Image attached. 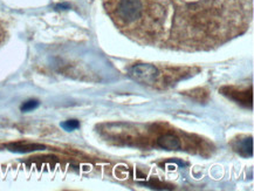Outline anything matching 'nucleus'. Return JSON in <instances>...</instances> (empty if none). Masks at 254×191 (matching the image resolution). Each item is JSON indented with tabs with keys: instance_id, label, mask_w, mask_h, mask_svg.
<instances>
[{
	"instance_id": "nucleus-6",
	"label": "nucleus",
	"mask_w": 254,
	"mask_h": 191,
	"mask_svg": "<svg viewBox=\"0 0 254 191\" xmlns=\"http://www.w3.org/2000/svg\"><path fill=\"white\" fill-rule=\"evenodd\" d=\"M80 124L76 121V120H69V121H66L64 124L61 125V127L64 129H66V130H74V129L79 128Z\"/></svg>"
},
{
	"instance_id": "nucleus-4",
	"label": "nucleus",
	"mask_w": 254,
	"mask_h": 191,
	"mask_svg": "<svg viewBox=\"0 0 254 191\" xmlns=\"http://www.w3.org/2000/svg\"><path fill=\"white\" fill-rule=\"evenodd\" d=\"M9 150L15 151V153H29V151L34 150H40L45 147L41 144H35V143H26V142H17V143H12L8 145Z\"/></svg>"
},
{
	"instance_id": "nucleus-3",
	"label": "nucleus",
	"mask_w": 254,
	"mask_h": 191,
	"mask_svg": "<svg viewBox=\"0 0 254 191\" xmlns=\"http://www.w3.org/2000/svg\"><path fill=\"white\" fill-rule=\"evenodd\" d=\"M157 143L161 148L167 149V150H178L181 148V142L175 135L165 134L161 136L157 140Z\"/></svg>"
},
{
	"instance_id": "nucleus-7",
	"label": "nucleus",
	"mask_w": 254,
	"mask_h": 191,
	"mask_svg": "<svg viewBox=\"0 0 254 191\" xmlns=\"http://www.w3.org/2000/svg\"><path fill=\"white\" fill-rule=\"evenodd\" d=\"M39 102L35 101V100H31V101H27L25 102L24 105L21 106V111L22 112H29V111H33V109H35L38 107Z\"/></svg>"
},
{
	"instance_id": "nucleus-1",
	"label": "nucleus",
	"mask_w": 254,
	"mask_h": 191,
	"mask_svg": "<svg viewBox=\"0 0 254 191\" xmlns=\"http://www.w3.org/2000/svg\"><path fill=\"white\" fill-rule=\"evenodd\" d=\"M139 19L132 31L151 32L171 19L174 26L193 28L230 27L236 30L246 20L251 0H135ZM191 27V28H192Z\"/></svg>"
},
{
	"instance_id": "nucleus-2",
	"label": "nucleus",
	"mask_w": 254,
	"mask_h": 191,
	"mask_svg": "<svg viewBox=\"0 0 254 191\" xmlns=\"http://www.w3.org/2000/svg\"><path fill=\"white\" fill-rule=\"evenodd\" d=\"M158 69L152 64H141L133 66L130 69L129 75L132 77L136 82L143 83V85H152L156 82L158 77Z\"/></svg>"
},
{
	"instance_id": "nucleus-5",
	"label": "nucleus",
	"mask_w": 254,
	"mask_h": 191,
	"mask_svg": "<svg viewBox=\"0 0 254 191\" xmlns=\"http://www.w3.org/2000/svg\"><path fill=\"white\" fill-rule=\"evenodd\" d=\"M237 151L242 156L245 157H251L253 155V140L252 137H247L244 138V140L239 141V143L236 147Z\"/></svg>"
}]
</instances>
